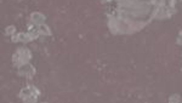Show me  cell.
Returning <instances> with one entry per match:
<instances>
[{"mask_svg":"<svg viewBox=\"0 0 182 103\" xmlns=\"http://www.w3.org/2000/svg\"><path fill=\"white\" fill-rule=\"evenodd\" d=\"M26 102H28V103H35V102H38V95L33 93V95H31L28 98H27Z\"/></svg>","mask_w":182,"mask_h":103,"instance_id":"12","label":"cell"},{"mask_svg":"<svg viewBox=\"0 0 182 103\" xmlns=\"http://www.w3.org/2000/svg\"><path fill=\"white\" fill-rule=\"evenodd\" d=\"M38 29H39V32H40V34L41 35H51V29L50 28L45 24V23H43V24H39L38 26Z\"/></svg>","mask_w":182,"mask_h":103,"instance_id":"8","label":"cell"},{"mask_svg":"<svg viewBox=\"0 0 182 103\" xmlns=\"http://www.w3.org/2000/svg\"><path fill=\"white\" fill-rule=\"evenodd\" d=\"M11 41L12 43H18V41H22V43H29V41H33L31 34L27 32V33H18V34H14L11 35Z\"/></svg>","mask_w":182,"mask_h":103,"instance_id":"4","label":"cell"},{"mask_svg":"<svg viewBox=\"0 0 182 103\" xmlns=\"http://www.w3.org/2000/svg\"><path fill=\"white\" fill-rule=\"evenodd\" d=\"M176 7H169L168 5H160L154 7V10L151 13V18L152 20H166L170 18L172 15L176 13Z\"/></svg>","mask_w":182,"mask_h":103,"instance_id":"2","label":"cell"},{"mask_svg":"<svg viewBox=\"0 0 182 103\" xmlns=\"http://www.w3.org/2000/svg\"><path fill=\"white\" fill-rule=\"evenodd\" d=\"M168 102L169 103H178V102H181V96L178 93H174V95H171L168 98Z\"/></svg>","mask_w":182,"mask_h":103,"instance_id":"9","label":"cell"},{"mask_svg":"<svg viewBox=\"0 0 182 103\" xmlns=\"http://www.w3.org/2000/svg\"><path fill=\"white\" fill-rule=\"evenodd\" d=\"M45 15L41 13V12H33L31 15V21L33 23H35V26H39V24H43L45 23Z\"/></svg>","mask_w":182,"mask_h":103,"instance_id":"6","label":"cell"},{"mask_svg":"<svg viewBox=\"0 0 182 103\" xmlns=\"http://www.w3.org/2000/svg\"><path fill=\"white\" fill-rule=\"evenodd\" d=\"M31 95H33V92H32V90H31L29 86H27V87H23V89L20 91V93H18V97H20L23 102H26L27 98H28Z\"/></svg>","mask_w":182,"mask_h":103,"instance_id":"7","label":"cell"},{"mask_svg":"<svg viewBox=\"0 0 182 103\" xmlns=\"http://www.w3.org/2000/svg\"><path fill=\"white\" fill-rule=\"evenodd\" d=\"M109 1H114V0H102V3H109Z\"/></svg>","mask_w":182,"mask_h":103,"instance_id":"16","label":"cell"},{"mask_svg":"<svg viewBox=\"0 0 182 103\" xmlns=\"http://www.w3.org/2000/svg\"><path fill=\"white\" fill-rule=\"evenodd\" d=\"M108 28H109V31H111L112 34H122L120 32V27H119V23H118V20L117 18H109V21H108Z\"/></svg>","mask_w":182,"mask_h":103,"instance_id":"5","label":"cell"},{"mask_svg":"<svg viewBox=\"0 0 182 103\" xmlns=\"http://www.w3.org/2000/svg\"><path fill=\"white\" fill-rule=\"evenodd\" d=\"M181 70H182V68H181Z\"/></svg>","mask_w":182,"mask_h":103,"instance_id":"19","label":"cell"},{"mask_svg":"<svg viewBox=\"0 0 182 103\" xmlns=\"http://www.w3.org/2000/svg\"><path fill=\"white\" fill-rule=\"evenodd\" d=\"M35 73H36V69L29 63H27V64L22 65L21 68H18V75L20 77H26L28 79H32L35 75Z\"/></svg>","mask_w":182,"mask_h":103,"instance_id":"3","label":"cell"},{"mask_svg":"<svg viewBox=\"0 0 182 103\" xmlns=\"http://www.w3.org/2000/svg\"><path fill=\"white\" fill-rule=\"evenodd\" d=\"M178 36H181V38H182V29L178 32Z\"/></svg>","mask_w":182,"mask_h":103,"instance_id":"17","label":"cell"},{"mask_svg":"<svg viewBox=\"0 0 182 103\" xmlns=\"http://www.w3.org/2000/svg\"><path fill=\"white\" fill-rule=\"evenodd\" d=\"M15 33H16V27L14 24L5 28V35H14Z\"/></svg>","mask_w":182,"mask_h":103,"instance_id":"10","label":"cell"},{"mask_svg":"<svg viewBox=\"0 0 182 103\" xmlns=\"http://www.w3.org/2000/svg\"><path fill=\"white\" fill-rule=\"evenodd\" d=\"M181 101H182V98H181Z\"/></svg>","mask_w":182,"mask_h":103,"instance_id":"18","label":"cell"},{"mask_svg":"<svg viewBox=\"0 0 182 103\" xmlns=\"http://www.w3.org/2000/svg\"><path fill=\"white\" fill-rule=\"evenodd\" d=\"M28 86L31 87V90H32V92H33V93H35V95H38V96L40 95V92H39V90H38V89H36V87H35L34 85H28Z\"/></svg>","mask_w":182,"mask_h":103,"instance_id":"13","label":"cell"},{"mask_svg":"<svg viewBox=\"0 0 182 103\" xmlns=\"http://www.w3.org/2000/svg\"><path fill=\"white\" fill-rule=\"evenodd\" d=\"M176 44H177V45H182V38H181V36H177V39H176Z\"/></svg>","mask_w":182,"mask_h":103,"instance_id":"15","label":"cell"},{"mask_svg":"<svg viewBox=\"0 0 182 103\" xmlns=\"http://www.w3.org/2000/svg\"><path fill=\"white\" fill-rule=\"evenodd\" d=\"M31 60H32V52L27 48L17 49V51L12 55V63L15 67H17V69L27 63H29Z\"/></svg>","mask_w":182,"mask_h":103,"instance_id":"1","label":"cell"},{"mask_svg":"<svg viewBox=\"0 0 182 103\" xmlns=\"http://www.w3.org/2000/svg\"><path fill=\"white\" fill-rule=\"evenodd\" d=\"M164 1H165V0H151V1H149V4L152 5V6H160V5H164V4H165V3H164Z\"/></svg>","mask_w":182,"mask_h":103,"instance_id":"11","label":"cell"},{"mask_svg":"<svg viewBox=\"0 0 182 103\" xmlns=\"http://www.w3.org/2000/svg\"><path fill=\"white\" fill-rule=\"evenodd\" d=\"M176 1H177V0H169L168 6H169V7H175V6H176Z\"/></svg>","mask_w":182,"mask_h":103,"instance_id":"14","label":"cell"}]
</instances>
